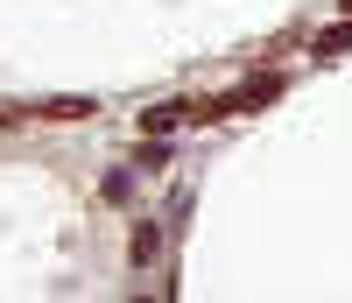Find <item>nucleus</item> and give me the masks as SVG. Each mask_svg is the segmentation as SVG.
I'll use <instances>...</instances> for the list:
<instances>
[{
    "instance_id": "nucleus-7",
    "label": "nucleus",
    "mask_w": 352,
    "mask_h": 303,
    "mask_svg": "<svg viewBox=\"0 0 352 303\" xmlns=\"http://www.w3.org/2000/svg\"><path fill=\"white\" fill-rule=\"evenodd\" d=\"M338 8H345V14H352V0H338Z\"/></svg>"
},
{
    "instance_id": "nucleus-2",
    "label": "nucleus",
    "mask_w": 352,
    "mask_h": 303,
    "mask_svg": "<svg viewBox=\"0 0 352 303\" xmlns=\"http://www.w3.org/2000/svg\"><path fill=\"white\" fill-rule=\"evenodd\" d=\"M92 113V99H50V106H36V120H85Z\"/></svg>"
},
{
    "instance_id": "nucleus-1",
    "label": "nucleus",
    "mask_w": 352,
    "mask_h": 303,
    "mask_svg": "<svg viewBox=\"0 0 352 303\" xmlns=\"http://www.w3.org/2000/svg\"><path fill=\"white\" fill-rule=\"evenodd\" d=\"M275 92H282V78H254V85H240V92L226 99V113H254V106H268Z\"/></svg>"
},
{
    "instance_id": "nucleus-6",
    "label": "nucleus",
    "mask_w": 352,
    "mask_h": 303,
    "mask_svg": "<svg viewBox=\"0 0 352 303\" xmlns=\"http://www.w3.org/2000/svg\"><path fill=\"white\" fill-rule=\"evenodd\" d=\"M36 106H14V99H0V127H14V120H28Z\"/></svg>"
},
{
    "instance_id": "nucleus-4",
    "label": "nucleus",
    "mask_w": 352,
    "mask_h": 303,
    "mask_svg": "<svg viewBox=\"0 0 352 303\" xmlns=\"http://www.w3.org/2000/svg\"><path fill=\"white\" fill-rule=\"evenodd\" d=\"M176 120H190V106H155V113H141V127H148V134H169Z\"/></svg>"
},
{
    "instance_id": "nucleus-5",
    "label": "nucleus",
    "mask_w": 352,
    "mask_h": 303,
    "mask_svg": "<svg viewBox=\"0 0 352 303\" xmlns=\"http://www.w3.org/2000/svg\"><path fill=\"white\" fill-rule=\"evenodd\" d=\"M317 50H324V56H338V50H352V21H338V28H324V36H317Z\"/></svg>"
},
{
    "instance_id": "nucleus-3",
    "label": "nucleus",
    "mask_w": 352,
    "mask_h": 303,
    "mask_svg": "<svg viewBox=\"0 0 352 303\" xmlns=\"http://www.w3.org/2000/svg\"><path fill=\"white\" fill-rule=\"evenodd\" d=\"M155 247H162V233H155V226H134V240H127V254H134L141 268L155 261Z\"/></svg>"
}]
</instances>
